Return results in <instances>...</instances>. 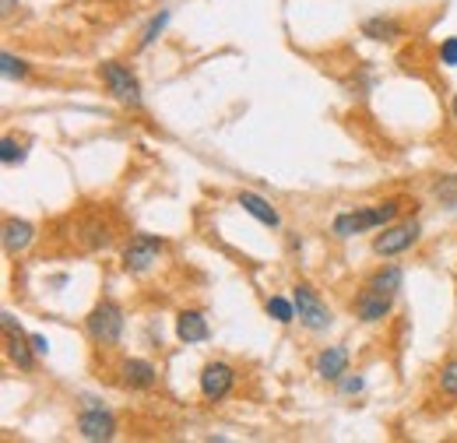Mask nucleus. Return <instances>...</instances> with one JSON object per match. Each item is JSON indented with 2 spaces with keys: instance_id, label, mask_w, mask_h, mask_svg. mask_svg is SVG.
<instances>
[{
  "instance_id": "obj_1",
  "label": "nucleus",
  "mask_w": 457,
  "mask_h": 443,
  "mask_svg": "<svg viewBox=\"0 0 457 443\" xmlns=\"http://www.w3.org/2000/svg\"><path fill=\"white\" fill-rule=\"evenodd\" d=\"M401 212V201H384V205H373V208H355V212H342L338 219H335V236H359V232H370V229H384V225H391V222L398 219Z\"/></svg>"
},
{
  "instance_id": "obj_2",
  "label": "nucleus",
  "mask_w": 457,
  "mask_h": 443,
  "mask_svg": "<svg viewBox=\"0 0 457 443\" xmlns=\"http://www.w3.org/2000/svg\"><path fill=\"white\" fill-rule=\"evenodd\" d=\"M123 328H127V321H123V306H120L116 299H103V303L85 317V331H88V338H92L96 345H116V341L123 338Z\"/></svg>"
},
{
  "instance_id": "obj_3",
  "label": "nucleus",
  "mask_w": 457,
  "mask_h": 443,
  "mask_svg": "<svg viewBox=\"0 0 457 443\" xmlns=\"http://www.w3.org/2000/svg\"><path fill=\"white\" fill-rule=\"evenodd\" d=\"M292 303H295V317H299V324H303L306 331H328V328H331V310H328V303L317 296L313 285L299 281V285L292 288Z\"/></svg>"
},
{
  "instance_id": "obj_4",
  "label": "nucleus",
  "mask_w": 457,
  "mask_h": 443,
  "mask_svg": "<svg viewBox=\"0 0 457 443\" xmlns=\"http://www.w3.org/2000/svg\"><path fill=\"white\" fill-rule=\"evenodd\" d=\"M99 74H103V81H106V88H110V96H116V103H123V106H141V81L134 78V71L130 67H123L120 60H106L103 67H99Z\"/></svg>"
},
{
  "instance_id": "obj_5",
  "label": "nucleus",
  "mask_w": 457,
  "mask_h": 443,
  "mask_svg": "<svg viewBox=\"0 0 457 443\" xmlns=\"http://www.w3.org/2000/svg\"><path fill=\"white\" fill-rule=\"evenodd\" d=\"M419 222L408 219V222H398V225H384L380 229V236L373 239V254L377 257H398L404 250H411L415 243H419Z\"/></svg>"
},
{
  "instance_id": "obj_6",
  "label": "nucleus",
  "mask_w": 457,
  "mask_h": 443,
  "mask_svg": "<svg viewBox=\"0 0 457 443\" xmlns=\"http://www.w3.org/2000/svg\"><path fill=\"white\" fill-rule=\"evenodd\" d=\"M162 250H166V239H162V236L137 232V236L127 243V250H123V268H127L130 275H141V272H148V268L159 261Z\"/></svg>"
},
{
  "instance_id": "obj_7",
  "label": "nucleus",
  "mask_w": 457,
  "mask_h": 443,
  "mask_svg": "<svg viewBox=\"0 0 457 443\" xmlns=\"http://www.w3.org/2000/svg\"><path fill=\"white\" fill-rule=\"evenodd\" d=\"M88 408H81V415H78V433L85 437V440H113L116 437V419L113 412H106L99 401H85Z\"/></svg>"
},
{
  "instance_id": "obj_8",
  "label": "nucleus",
  "mask_w": 457,
  "mask_h": 443,
  "mask_svg": "<svg viewBox=\"0 0 457 443\" xmlns=\"http://www.w3.org/2000/svg\"><path fill=\"white\" fill-rule=\"evenodd\" d=\"M232 388H236V373H232L228 363H208L201 370V394L208 401H226Z\"/></svg>"
},
{
  "instance_id": "obj_9",
  "label": "nucleus",
  "mask_w": 457,
  "mask_h": 443,
  "mask_svg": "<svg viewBox=\"0 0 457 443\" xmlns=\"http://www.w3.org/2000/svg\"><path fill=\"white\" fill-rule=\"evenodd\" d=\"M391 306H395V296H384V292H377V288H370V285H366V288L359 292V299H355V313H359L362 324H380V321H387Z\"/></svg>"
},
{
  "instance_id": "obj_10",
  "label": "nucleus",
  "mask_w": 457,
  "mask_h": 443,
  "mask_svg": "<svg viewBox=\"0 0 457 443\" xmlns=\"http://www.w3.org/2000/svg\"><path fill=\"white\" fill-rule=\"evenodd\" d=\"M176 338L187 341V345L208 341V338H212V328H208L204 313H201V310H183V313L176 317Z\"/></svg>"
},
{
  "instance_id": "obj_11",
  "label": "nucleus",
  "mask_w": 457,
  "mask_h": 443,
  "mask_svg": "<svg viewBox=\"0 0 457 443\" xmlns=\"http://www.w3.org/2000/svg\"><path fill=\"white\" fill-rule=\"evenodd\" d=\"M7 334V359L18 366V370H36V348H32V338H25V331L21 328H14V331H4Z\"/></svg>"
},
{
  "instance_id": "obj_12",
  "label": "nucleus",
  "mask_w": 457,
  "mask_h": 443,
  "mask_svg": "<svg viewBox=\"0 0 457 443\" xmlns=\"http://www.w3.org/2000/svg\"><path fill=\"white\" fill-rule=\"evenodd\" d=\"M236 205L246 212V215H253V219L261 222V225H268V229H278V212L271 208V201H264L261 194H253V190H239L236 194Z\"/></svg>"
},
{
  "instance_id": "obj_13",
  "label": "nucleus",
  "mask_w": 457,
  "mask_h": 443,
  "mask_svg": "<svg viewBox=\"0 0 457 443\" xmlns=\"http://www.w3.org/2000/svg\"><path fill=\"white\" fill-rule=\"evenodd\" d=\"M120 377H123V384H127V388H134V390L155 388V380H159L155 366H152V363H145V359H123Z\"/></svg>"
},
{
  "instance_id": "obj_14",
  "label": "nucleus",
  "mask_w": 457,
  "mask_h": 443,
  "mask_svg": "<svg viewBox=\"0 0 457 443\" xmlns=\"http://www.w3.org/2000/svg\"><path fill=\"white\" fill-rule=\"evenodd\" d=\"M345 370H348V348L345 345H331V348H324L320 355H317V377H324V380H342Z\"/></svg>"
},
{
  "instance_id": "obj_15",
  "label": "nucleus",
  "mask_w": 457,
  "mask_h": 443,
  "mask_svg": "<svg viewBox=\"0 0 457 443\" xmlns=\"http://www.w3.org/2000/svg\"><path fill=\"white\" fill-rule=\"evenodd\" d=\"M32 236H36V225L25 219H7L4 222V250L7 254H21L32 247Z\"/></svg>"
},
{
  "instance_id": "obj_16",
  "label": "nucleus",
  "mask_w": 457,
  "mask_h": 443,
  "mask_svg": "<svg viewBox=\"0 0 457 443\" xmlns=\"http://www.w3.org/2000/svg\"><path fill=\"white\" fill-rule=\"evenodd\" d=\"M401 21L395 18H370V21H362V36L366 39H377V43H395L401 39Z\"/></svg>"
},
{
  "instance_id": "obj_17",
  "label": "nucleus",
  "mask_w": 457,
  "mask_h": 443,
  "mask_svg": "<svg viewBox=\"0 0 457 443\" xmlns=\"http://www.w3.org/2000/svg\"><path fill=\"white\" fill-rule=\"evenodd\" d=\"M81 243H85L88 250H106V247L113 243V229L103 225L99 219H88L81 225Z\"/></svg>"
},
{
  "instance_id": "obj_18",
  "label": "nucleus",
  "mask_w": 457,
  "mask_h": 443,
  "mask_svg": "<svg viewBox=\"0 0 457 443\" xmlns=\"http://www.w3.org/2000/svg\"><path fill=\"white\" fill-rule=\"evenodd\" d=\"M401 281H404V272H401L398 264H384L377 275L366 281V285H370V288H377V292H384V296H398Z\"/></svg>"
},
{
  "instance_id": "obj_19",
  "label": "nucleus",
  "mask_w": 457,
  "mask_h": 443,
  "mask_svg": "<svg viewBox=\"0 0 457 443\" xmlns=\"http://www.w3.org/2000/svg\"><path fill=\"white\" fill-rule=\"evenodd\" d=\"M170 18H172L170 11H159V14H155V18H152V21L145 25V32H141V43H137V50H148V46H152V43H155V39L162 36V29L170 25Z\"/></svg>"
},
{
  "instance_id": "obj_20",
  "label": "nucleus",
  "mask_w": 457,
  "mask_h": 443,
  "mask_svg": "<svg viewBox=\"0 0 457 443\" xmlns=\"http://www.w3.org/2000/svg\"><path fill=\"white\" fill-rule=\"evenodd\" d=\"M268 313H271L278 324H292V321H295V303H288L282 296H271V299H268Z\"/></svg>"
},
{
  "instance_id": "obj_21",
  "label": "nucleus",
  "mask_w": 457,
  "mask_h": 443,
  "mask_svg": "<svg viewBox=\"0 0 457 443\" xmlns=\"http://www.w3.org/2000/svg\"><path fill=\"white\" fill-rule=\"evenodd\" d=\"M0 163H4V166L25 163V148H21L14 138H4V141H0Z\"/></svg>"
},
{
  "instance_id": "obj_22",
  "label": "nucleus",
  "mask_w": 457,
  "mask_h": 443,
  "mask_svg": "<svg viewBox=\"0 0 457 443\" xmlns=\"http://www.w3.org/2000/svg\"><path fill=\"white\" fill-rule=\"evenodd\" d=\"M436 197L447 205V208H457V176H444V180H436Z\"/></svg>"
},
{
  "instance_id": "obj_23",
  "label": "nucleus",
  "mask_w": 457,
  "mask_h": 443,
  "mask_svg": "<svg viewBox=\"0 0 457 443\" xmlns=\"http://www.w3.org/2000/svg\"><path fill=\"white\" fill-rule=\"evenodd\" d=\"M440 390L447 397H457V359L444 363V370H440Z\"/></svg>"
},
{
  "instance_id": "obj_24",
  "label": "nucleus",
  "mask_w": 457,
  "mask_h": 443,
  "mask_svg": "<svg viewBox=\"0 0 457 443\" xmlns=\"http://www.w3.org/2000/svg\"><path fill=\"white\" fill-rule=\"evenodd\" d=\"M0 67H4V78H25V74H29V63L18 60L14 54L0 56Z\"/></svg>"
},
{
  "instance_id": "obj_25",
  "label": "nucleus",
  "mask_w": 457,
  "mask_h": 443,
  "mask_svg": "<svg viewBox=\"0 0 457 443\" xmlns=\"http://www.w3.org/2000/svg\"><path fill=\"white\" fill-rule=\"evenodd\" d=\"M440 63L457 67V36L454 39H444V46H440Z\"/></svg>"
},
{
  "instance_id": "obj_26",
  "label": "nucleus",
  "mask_w": 457,
  "mask_h": 443,
  "mask_svg": "<svg viewBox=\"0 0 457 443\" xmlns=\"http://www.w3.org/2000/svg\"><path fill=\"white\" fill-rule=\"evenodd\" d=\"M338 384H342V394H359V390L366 388V380H362V377H342Z\"/></svg>"
},
{
  "instance_id": "obj_27",
  "label": "nucleus",
  "mask_w": 457,
  "mask_h": 443,
  "mask_svg": "<svg viewBox=\"0 0 457 443\" xmlns=\"http://www.w3.org/2000/svg\"><path fill=\"white\" fill-rule=\"evenodd\" d=\"M29 338H32V348H36L39 355H46V352H50V341H46L43 334H29Z\"/></svg>"
},
{
  "instance_id": "obj_28",
  "label": "nucleus",
  "mask_w": 457,
  "mask_h": 443,
  "mask_svg": "<svg viewBox=\"0 0 457 443\" xmlns=\"http://www.w3.org/2000/svg\"><path fill=\"white\" fill-rule=\"evenodd\" d=\"M14 7H18V0H0V14H4V18L14 14Z\"/></svg>"
},
{
  "instance_id": "obj_29",
  "label": "nucleus",
  "mask_w": 457,
  "mask_h": 443,
  "mask_svg": "<svg viewBox=\"0 0 457 443\" xmlns=\"http://www.w3.org/2000/svg\"><path fill=\"white\" fill-rule=\"evenodd\" d=\"M451 113H454V123H457V96H454V103H451Z\"/></svg>"
}]
</instances>
